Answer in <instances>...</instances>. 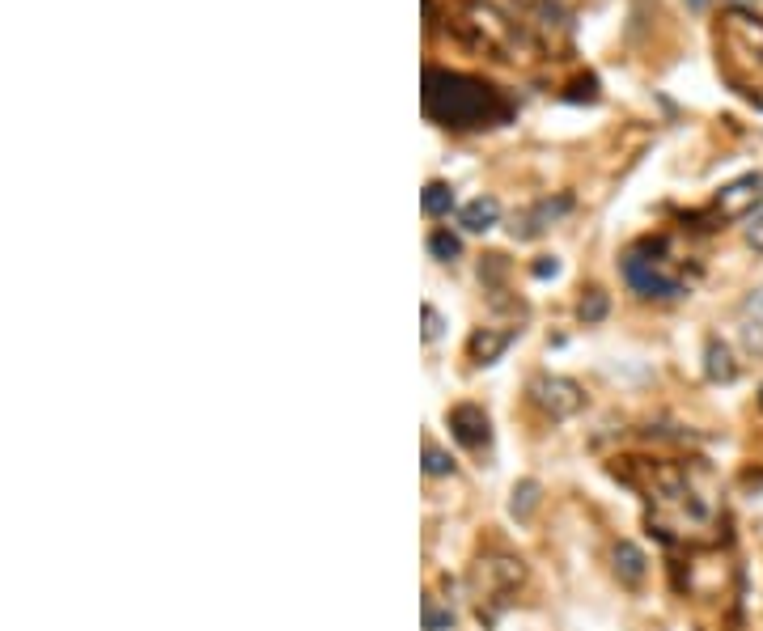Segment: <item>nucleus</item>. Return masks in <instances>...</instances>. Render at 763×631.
<instances>
[{
  "mask_svg": "<svg viewBox=\"0 0 763 631\" xmlns=\"http://www.w3.org/2000/svg\"><path fill=\"white\" fill-rule=\"evenodd\" d=\"M450 432L458 441H463L467 449H479V445H488V416H484V407H454L450 411Z\"/></svg>",
  "mask_w": 763,
  "mask_h": 631,
  "instance_id": "0eeeda50",
  "label": "nucleus"
},
{
  "mask_svg": "<svg viewBox=\"0 0 763 631\" xmlns=\"http://www.w3.org/2000/svg\"><path fill=\"white\" fill-rule=\"evenodd\" d=\"M535 500H539V483H522V488L513 492V513H518V517H530Z\"/></svg>",
  "mask_w": 763,
  "mask_h": 631,
  "instance_id": "f3484780",
  "label": "nucleus"
},
{
  "mask_svg": "<svg viewBox=\"0 0 763 631\" xmlns=\"http://www.w3.org/2000/svg\"><path fill=\"white\" fill-rule=\"evenodd\" d=\"M602 314H607V293H598V288H594V293L581 301V318H585V322H598Z\"/></svg>",
  "mask_w": 763,
  "mask_h": 631,
  "instance_id": "a211bd4d",
  "label": "nucleus"
},
{
  "mask_svg": "<svg viewBox=\"0 0 763 631\" xmlns=\"http://www.w3.org/2000/svg\"><path fill=\"white\" fill-rule=\"evenodd\" d=\"M759 407H763V390H759Z\"/></svg>",
  "mask_w": 763,
  "mask_h": 631,
  "instance_id": "5701e85b",
  "label": "nucleus"
},
{
  "mask_svg": "<svg viewBox=\"0 0 763 631\" xmlns=\"http://www.w3.org/2000/svg\"><path fill=\"white\" fill-rule=\"evenodd\" d=\"M747 242H751L755 250H763V208L747 221Z\"/></svg>",
  "mask_w": 763,
  "mask_h": 631,
  "instance_id": "6ab92c4d",
  "label": "nucleus"
},
{
  "mask_svg": "<svg viewBox=\"0 0 763 631\" xmlns=\"http://www.w3.org/2000/svg\"><path fill=\"white\" fill-rule=\"evenodd\" d=\"M429 250H433V255H437L441 263H454V259H458V250H463V242H458L450 229H437L433 238H429Z\"/></svg>",
  "mask_w": 763,
  "mask_h": 631,
  "instance_id": "4468645a",
  "label": "nucleus"
},
{
  "mask_svg": "<svg viewBox=\"0 0 763 631\" xmlns=\"http://www.w3.org/2000/svg\"><path fill=\"white\" fill-rule=\"evenodd\" d=\"M645 504H649V526L670 543L713 547L721 538V492L704 462L653 466Z\"/></svg>",
  "mask_w": 763,
  "mask_h": 631,
  "instance_id": "f257e3e1",
  "label": "nucleus"
},
{
  "mask_svg": "<svg viewBox=\"0 0 763 631\" xmlns=\"http://www.w3.org/2000/svg\"><path fill=\"white\" fill-rule=\"evenodd\" d=\"M437 335H441V318L433 305H424V339H437Z\"/></svg>",
  "mask_w": 763,
  "mask_h": 631,
  "instance_id": "aec40b11",
  "label": "nucleus"
},
{
  "mask_svg": "<svg viewBox=\"0 0 763 631\" xmlns=\"http://www.w3.org/2000/svg\"><path fill=\"white\" fill-rule=\"evenodd\" d=\"M424 471L429 475H450L454 462H450V454H441L437 445H424Z\"/></svg>",
  "mask_w": 763,
  "mask_h": 631,
  "instance_id": "2eb2a0df",
  "label": "nucleus"
},
{
  "mask_svg": "<svg viewBox=\"0 0 763 631\" xmlns=\"http://www.w3.org/2000/svg\"><path fill=\"white\" fill-rule=\"evenodd\" d=\"M509 339H513L509 331H475L471 335V356L479 360V365H492V360L509 348Z\"/></svg>",
  "mask_w": 763,
  "mask_h": 631,
  "instance_id": "1a4fd4ad",
  "label": "nucleus"
},
{
  "mask_svg": "<svg viewBox=\"0 0 763 631\" xmlns=\"http://www.w3.org/2000/svg\"><path fill=\"white\" fill-rule=\"evenodd\" d=\"M496 216H501V204H496L492 195H479V200H471L463 212H458V221H463V229H471V233H488L496 225Z\"/></svg>",
  "mask_w": 763,
  "mask_h": 631,
  "instance_id": "6e6552de",
  "label": "nucleus"
},
{
  "mask_svg": "<svg viewBox=\"0 0 763 631\" xmlns=\"http://www.w3.org/2000/svg\"><path fill=\"white\" fill-rule=\"evenodd\" d=\"M420 204H424V212H429V216H446L454 208V191L446 183H429V187H424V195H420Z\"/></svg>",
  "mask_w": 763,
  "mask_h": 631,
  "instance_id": "ddd939ff",
  "label": "nucleus"
},
{
  "mask_svg": "<svg viewBox=\"0 0 763 631\" xmlns=\"http://www.w3.org/2000/svg\"><path fill=\"white\" fill-rule=\"evenodd\" d=\"M691 9H704V0H691Z\"/></svg>",
  "mask_w": 763,
  "mask_h": 631,
  "instance_id": "4be33fe9",
  "label": "nucleus"
},
{
  "mask_svg": "<svg viewBox=\"0 0 763 631\" xmlns=\"http://www.w3.org/2000/svg\"><path fill=\"white\" fill-rule=\"evenodd\" d=\"M763 204V174H747V178H738V183H730L721 195H717V204L713 212L721 216V221H738V216H751L759 212Z\"/></svg>",
  "mask_w": 763,
  "mask_h": 631,
  "instance_id": "423d86ee",
  "label": "nucleus"
},
{
  "mask_svg": "<svg viewBox=\"0 0 763 631\" xmlns=\"http://www.w3.org/2000/svg\"><path fill=\"white\" fill-rule=\"evenodd\" d=\"M738 369H734V356H730V348L725 344H708V377H713V382H730Z\"/></svg>",
  "mask_w": 763,
  "mask_h": 631,
  "instance_id": "f8f14e48",
  "label": "nucleus"
},
{
  "mask_svg": "<svg viewBox=\"0 0 763 631\" xmlns=\"http://www.w3.org/2000/svg\"><path fill=\"white\" fill-rule=\"evenodd\" d=\"M615 568H619V576H624L628 585L645 581V555L636 551L632 543H619V547H615Z\"/></svg>",
  "mask_w": 763,
  "mask_h": 631,
  "instance_id": "9b49d317",
  "label": "nucleus"
},
{
  "mask_svg": "<svg viewBox=\"0 0 763 631\" xmlns=\"http://www.w3.org/2000/svg\"><path fill=\"white\" fill-rule=\"evenodd\" d=\"M556 272H560V263H556V259H543V263H535V276H539V280L556 276Z\"/></svg>",
  "mask_w": 763,
  "mask_h": 631,
  "instance_id": "412c9836",
  "label": "nucleus"
},
{
  "mask_svg": "<svg viewBox=\"0 0 763 631\" xmlns=\"http://www.w3.org/2000/svg\"><path fill=\"white\" fill-rule=\"evenodd\" d=\"M713 43H717L721 81L730 85L738 98L755 102L763 111V17L751 9L721 13Z\"/></svg>",
  "mask_w": 763,
  "mask_h": 631,
  "instance_id": "7ed1b4c3",
  "label": "nucleus"
},
{
  "mask_svg": "<svg viewBox=\"0 0 763 631\" xmlns=\"http://www.w3.org/2000/svg\"><path fill=\"white\" fill-rule=\"evenodd\" d=\"M573 208V200H569V195H560V200H543L535 212H530V221H526V238H530V233H539V229H547V225H552L556 221V216H564V212H569Z\"/></svg>",
  "mask_w": 763,
  "mask_h": 631,
  "instance_id": "9d476101",
  "label": "nucleus"
},
{
  "mask_svg": "<svg viewBox=\"0 0 763 631\" xmlns=\"http://www.w3.org/2000/svg\"><path fill=\"white\" fill-rule=\"evenodd\" d=\"M530 399H535V407H543L552 420H564L573 416V411H581V390L569 382V377H535L530 382Z\"/></svg>",
  "mask_w": 763,
  "mask_h": 631,
  "instance_id": "39448f33",
  "label": "nucleus"
},
{
  "mask_svg": "<svg viewBox=\"0 0 763 631\" xmlns=\"http://www.w3.org/2000/svg\"><path fill=\"white\" fill-rule=\"evenodd\" d=\"M424 115L437 119L441 128H496L513 119V102L496 85L467 77V72L424 68Z\"/></svg>",
  "mask_w": 763,
  "mask_h": 631,
  "instance_id": "f03ea898",
  "label": "nucleus"
},
{
  "mask_svg": "<svg viewBox=\"0 0 763 631\" xmlns=\"http://www.w3.org/2000/svg\"><path fill=\"white\" fill-rule=\"evenodd\" d=\"M450 623H454V615H450V610H441L433 598L424 602V631H446Z\"/></svg>",
  "mask_w": 763,
  "mask_h": 631,
  "instance_id": "dca6fc26",
  "label": "nucleus"
},
{
  "mask_svg": "<svg viewBox=\"0 0 763 631\" xmlns=\"http://www.w3.org/2000/svg\"><path fill=\"white\" fill-rule=\"evenodd\" d=\"M624 280L636 297H653V301H674L687 293V276L674 267V259H666V242H641L624 255Z\"/></svg>",
  "mask_w": 763,
  "mask_h": 631,
  "instance_id": "20e7f679",
  "label": "nucleus"
}]
</instances>
